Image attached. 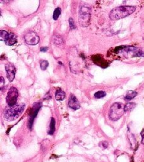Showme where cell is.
Wrapping results in <instances>:
<instances>
[{"label": "cell", "instance_id": "23", "mask_svg": "<svg viewBox=\"0 0 144 162\" xmlns=\"http://www.w3.org/2000/svg\"><path fill=\"white\" fill-rule=\"evenodd\" d=\"M141 136H142V144H144V129L141 132Z\"/></svg>", "mask_w": 144, "mask_h": 162}, {"label": "cell", "instance_id": "16", "mask_svg": "<svg viewBox=\"0 0 144 162\" xmlns=\"http://www.w3.org/2000/svg\"><path fill=\"white\" fill-rule=\"evenodd\" d=\"M136 105L134 103H128L125 106V111L126 112H129L133 110L134 108L135 107Z\"/></svg>", "mask_w": 144, "mask_h": 162}, {"label": "cell", "instance_id": "18", "mask_svg": "<svg viewBox=\"0 0 144 162\" xmlns=\"http://www.w3.org/2000/svg\"><path fill=\"white\" fill-rule=\"evenodd\" d=\"M48 65H49V63H48L47 61L43 60V61H42V62H40V69H42L43 70H45L47 68Z\"/></svg>", "mask_w": 144, "mask_h": 162}, {"label": "cell", "instance_id": "25", "mask_svg": "<svg viewBox=\"0 0 144 162\" xmlns=\"http://www.w3.org/2000/svg\"><path fill=\"white\" fill-rule=\"evenodd\" d=\"M2 2H4V3H8L11 0H1Z\"/></svg>", "mask_w": 144, "mask_h": 162}, {"label": "cell", "instance_id": "5", "mask_svg": "<svg viewBox=\"0 0 144 162\" xmlns=\"http://www.w3.org/2000/svg\"><path fill=\"white\" fill-rule=\"evenodd\" d=\"M18 96V90L14 87H11L9 89L7 96H6V103L8 106H12L17 104V98Z\"/></svg>", "mask_w": 144, "mask_h": 162}, {"label": "cell", "instance_id": "8", "mask_svg": "<svg viewBox=\"0 0 144 162\" xmlns=\"http://www.w3.org/2000/svg\"><path fill=\"white\" fill-rule=\"evenodd\" d=\"M40 107H41V104L39 103H35L32 107V109L30 111V120H29V127L30 128V129L32 128L33 121L34 118H35L37 116V115L38 113L39 109H40Z\"/></svg>", "mask_w": 144, "mask_h": 162}, {"label": "cell", "instance_id": "14", "mask_svg": "<svg viewBox=\"0 0 144 162\" xmlns=\"http://www.w3.org/2000/svg\"><path fill=\"white\" fill-rule=\"evenodd\" d=\"M9 36V33H8L6 31L1 30L0 31V37H1V40L2 41L5 42L6 39H8V37Z\"/></svg>", "mask_w": 144, "mask_h": 162}, {"label": "cell", "instance_id": "10", "mask_svg": "<svg viewBox=\"0 0 144 162\" xmlns=\"http://www.w3.org/2000/svg\"><path fill=\"white\" fill-rule=\"evenodd\" d=\"M17 42V38L16 35L13 33H9V36L8 39H6L5 43L8 46H12L16 44Z\"/></svg>", "mask_w": 144, "mask_h": 162}, {"label": "cell", "instance_id": "19", "mask_svg": "<svg viewBox=\"0 0 144 162\" xmlns=\"http://www.w3.org/2000/svg\"><path fill=\"white\" fill-rule=\"evenodd\" d=\"M54 39V43L55 44H61L63 43V40L62 38H61L60 36H54V38H53Z\"/></svg>", "mask_w": 144, "mask_h": 162}, {"label": "cell", "instance_id": "20", "mask_svg": "<svg viewBox=\"0 0 144 162\" xmlns=\"http://www.w3.org/2000/svg\"><path fill=\"white\" fill-rule=\"evenodd\" d=\"M68 22H69V25H70V28L71 29H74L76 28V25H75V22H74V20L71 17L69 18V20H68Z\"/></svg>", "mask_w": 144, "mask_h": 162}, {"label": "cell", "instance_id": "24", "mask_svg": "<svg viewBox=\"0 0 144 162\" xmlns=\"http://www.w3.org/2000/svg\"><path fill=\"white\" fill-rule=\"evenodd\" d=\"M48 50L47 47H43V48H40V51L42 52H46Z\"/></svg>", "mask_w": 144, "mask_h": 162}, {"label": "cell", "instance_id": "11", "mask_svg": "<svg viewBox=\"0 0 144 162\" xmlns=\"http://www.w3.org/2000/svg\"><path fill=\"white\" fill-rule=\"evenodd\" d=\"M55 98L58 101H63L65 98V93L61 89H58L56 91L55 94Z\"/></svg>", "mask_w": 144, "mask_h": 162}, {"label": "cell", "instance_id": "21", "mask_svg": "<svg viewBox=\"0 0 144 162\" xmlns=\"http://www.w3.org/2000/svg\"><path fill=\"white\" fill-rule=\"evenodd\" d=\"M101 144H102L101 146H102L104 148H106L108 146V143H107V142H106V141L102 142Z\"/></svg>", "mask_w": 144, "mask_h": 162}, {"label": "cell", "instance_id": "4", "mask_svg": "<svg viewBox=\"0 0 144 162\" xmlns=\"http://www.w3.org/2000/svg\"><path fill=\"white\" fill-rule=\"evenodd\" d=\"M125 112L124 105L120 103H115L111 106L110 110H109V116L111 120L116 121L123 115Z\"/></svg>", "mask_w": 144, "mask_h": 162}, {"label": "cell", "instance_id": "9", "mask_svg": "<svg viewBox=\"0 0 144 162\" xmlns=\"http://www.w3.org/2000/svg\"><path fill=\"white\" fill-rule=\"evenodd\" d=\"M68 106H69L71 109L76 110L80 109V105L78 100L73 94H71L69 99H68Z\"/></svg>", "mask_w": 144, "mask_h": 162}, {"label": "cell", "instance_id": "15", "mask_svg": "<svg viewBox=\"0 0 144 162\" xmlns=\"http://www.w3.org/2000/svg\"><path fill=\"white\" fill-rule=\"evenodd\" d=\"M61 10L59 7H58L56 8L55 10H54V13H53V19L54 20H57L59 16L61 15Z\"/></svg>", "mask_w": 144, "mask_h": 162}, {"label": "cell", "instance_id": "2", "mask_svg": "<svg viewBox=\"0 0 144 162\" xmlns=\"http://www.w3.org/2000/svg\"><path fill=\"white\" fill-rule=\"evenodd\" d=\"M24 104H16L14 106H8L5 108L3 112L4 118L9 122H11L17 119L25 109Z\"/></svg>", "mask_w": 144, "mask_h": 162}, {"label": "cell", "instance_id": "13", "mask_svg": "<svg viewBox=\"0 0 144 162\" xmlns=\"http://www.w3.org/2000/svg\"><path fill=\"white\" fill-rule=\"evenodd\" d=\"M54 131H55V120L53 118H51V124L50 125V130L48 132V134L50 135H53Z\"/></svg>", "mask_w": 144, "mask_h": 162}, {"label": "cell", "instance_id": "6", "mask_svg": "<svg viewBox=\"0 0 144 162\" xmlns=\"http://www.w3.org/2000/svg\"><path fill=\"white\" fill-rule=\"evenodd\" d=\"M24 39L27 44L32 46L37 44L40 40L39 37L34 32H29L27 33L25 36Z\"/></svg>", "mask_w": 144, "mask_h": 162}, {"label": "cell", "instance_id": "17", "mask_svg": "<svg viewBox=\"0 0 144 162\" xmlns=\"http://www.w3.org/2000/svg\"><path fill=\"white\" fill-rule=\"evenodd\" d=\"M106 95V93L104 91H98L97 92H95V93L94 96H95V98H96L99 99V98H102L104 97Z\"/></svg>", "mask_w": 144, "mask_h": 162}, {"label": "cell", "instance_id": "7", "mask_svg": "<svg viewBox=\"0 0 144 162\" xmlns=\"http://www.w3.org/2000/svg\"><path fill=\"white\" fill-rule=\"evenodd\" d=\"M5 70L6 72L7 78L10 82L14 80L16 73V69L15 66L11 63H8L5 65Z\"/></svg>", "mask_w": 144, "mask_h": 162}, {"label": "cell", "instance_id": "3", "mask_svg": "<svg viewBox=\"0 0 144 162\" xmlns=\"http://www.w3.org/2000/svg\"><path fill=\"white\" fill-rule=\"evenodd\" d=\"M91 16V8L87 6H82L79 10L78 15V22L80 25L86 28L90 24Z\"/></svg>", "mask_w": 144, "mask_h": 162}, {"label": "cell", "instance_id": "1", "mask_svg": "<svg viewBox=\"0 0 144 162\" xmlns=\"http://www.w3.org/2000/svg\"><path fill=\"white\" fill-rule=\"evenodd\" d=\"M136 10L135 6H121L113 9L109 13V18L112 20H116L125 18Z\"/></svg>", "mask_w": 144, "mask_h": 162}, {"label": "cell", "instance_id": "22", "mask_svg": "<svg viewBox=\"0 0 144 162\" xmlns=\"http://www.w3.org/2000/svg\"><path fill=\"white\" fill-rule=\"evenodd\" d=\"M0 83H1V89H2L3 86L4 85L5 83V80L3 77H1V79H0Z\"/></svg>", "mask_w": 144, "mask_h": 162}, {"label": "cell", "instance_id": "12", "mask_svg": "<svg viewBox=\"0 0 144 162\" xmlns=\"http://www.w3.org/2000/svg\"><path fill=\"white\" fill-rule=\"evenodd\" d=\"M137 95V92L134 91H129L126 94L125 96V99L126 101H130L132 99H133Z\"/></svg>", "mask_w": 144, "mask_h": 162}]
</instances>
